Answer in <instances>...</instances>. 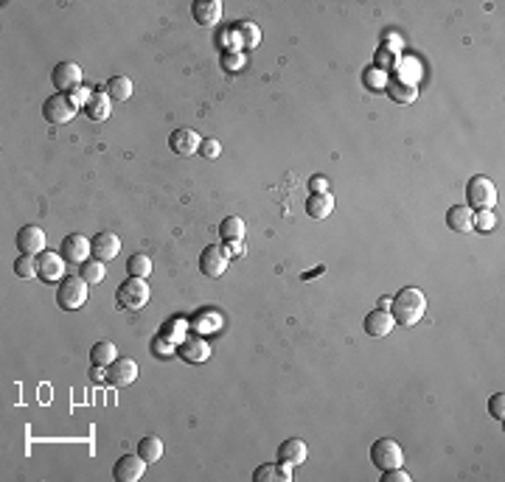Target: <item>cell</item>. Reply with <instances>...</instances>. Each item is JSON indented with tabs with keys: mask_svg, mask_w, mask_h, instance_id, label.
<instances>
[{
	"mask_svg": "<svg viewBox=\"0 0 505 482\" xmlns=\"http://www.w3.org/2000/svg\"><path fill=\"white\" fill-rule=\"evenodd\" d=\"M390 314L399 326L410 328V326L421 323V317L427 314V297L416 286H404L396 292V297H390Z\"/></svg>",
	"mask_w": 505,
	"mask_h": 482,
	"instance_id": "cell-1",
	"label": "cell"
},
{
	"mask_svg": "<svg viewBox=\"0 0 505 482\" xmlns=\"http://www.w3.org/2000/svg\"><path fill=\"white\" fill-rule=\"evenodd\" d=\"M149 297H152V292H149L146 278H126L124 283H118L116 303L118 308H124V311H141V308H146Z\"/></svg>",
	"mask_w": 505,
	"mask_h": 482,
	"instance_id": "cell-2",
	"label": "cell"
},
{
	"mask_svg": "<svg viewBox=\"0 0 505 482\" xmlns=\"http://www.w3.org/2000/svg\"><path fill=\"white\" fill-rule=\"evenodd\" d=\"M87 303V281L81 275H68L56 286V306L62 311H76Z\"/></svg>",
	"mask_w": 505,
	"mask_h": 482,
	"instance_id": "cell-3",
	"label": "cell"
},
{
	"mask_svg": "<svg viewBox=\"0 0 505 482\" xmlns=\"http://www.w3.org/2000/svg\"><path fill=\"white\" fill-rule=\"evenodd\" d=\"M466 202L471 211H491L497 202V186L483 174L471 177L466 186Z\"/></svg>",
	"mask_w": 505,
	"mask_h": 482,
	"instance_id": "cell-4",
	"label": "cell"
},
{
	"mask_svg": "<svg viewBox=\"0 0 505 482\" xmlns=\"http://www.w3.org/2000/svg\"><path fill=\"white\" fill-rule=\"evenodd\" d=\"M79 112V104L68 96V93H56V96H51L45 104H42V115H45V121L48 124H54V126H62V124H71L74 118H76Z\"/></svg>",
	"mask_w": 505,
	"mask_h": 482,
	"instance_id": "cell-5",
	"label": "cell"
},
{
	"mask_svg": "<svg viewBox=\"0 0 505 482\" xmlns=\"http://www.w3.org/2000/svg\"><path fill=\"white\" fill-rule=\"evenodd\" d=\"M371 463L379 471L399 468V466H404V451H401V446L396 443L393 438H379L376 443L371 446Z\"/></svg>",
	"mask_w": 505,
	"mask_h": 482,
	"instance_id": "cell-6",
	"label": "cell"
},
{
	"mask_svg": "<svg viewBox=\"0 0 505 482\" xmlns=\"http://www.w3.org/2000/svg\"><path fill=\"white\" fill-rule=\"evenodd\" d=\"M231 266V256L225 253V247H205L202 256H199V269L205 278H222Z\"/></svg>",
	"mask_w": 505,
	"mask_h": 482,
	"instance_id": "cell-7",
	"label": "cell"
},
{
	"mask_svg": "<svg viewBox=\"0 0 505 482\" xmlns=\"http://www.w3.org/2000/svg\"><path fill=\"white\" fill-rule=\"evenodd\" d=\"M146 471V460L141 454H124L118 457L116 468H113V477L116 482H138Z\"/></svg>",
	"mask_w": 505,
	"mask_h": 482,
	"instance_id": "cell-8",
	"label": "cell"
},
{
	"mask_svg": "<svg viewBox=\"0 0 505 482\" xmlns=\"http://www.w3.org/2000/svg\"><path fill=\"white\" fill-rule=\"evenodd\" d=\"M51 81L59 93H74L76 87H81V68L76 62H59L51 74Z\"/></svg>",
	"mask_w": 505,
	"mask_h": 482,
	"instance_id": "cell-9",
	"label": "cell"
},
{
	"mask_svg": "<svg viewBox=\"0 0 505 482\" xmlns=\"http://www.w3.org/2000/svg\"><path fill=\"white\" fill-rule=\"evenodd\" d=\"M45 241L48 239H45V230L39 224H26L17 233V247H20L23 256H39V253H45Z\"/></svg>",
	"mask_w": 505,
	"mask_h": 482,
	"instance_id": "cell-10",
	"label": "cell"
},
{
	"mask_svg": "<svg viewBox=\"0 0 505 482\" xmlns=\"http://www.w3.org/2000/svg\"><path fill=\"white\" fill-rule=\"evenodd\" d=\"M93 256V247H90V239H84L81 233H71V236H65V241H62V258L68 261V263H84V261H90Z\"/></svg>",
	"mask_w": 505,
	"mask_h": 482,
	"instance_id": "cell-11",
	"label": "cell"
},
{
	"mask_svg": "<svg viewBox=\"0 0 505 482\" xmlns=\"http://www.w3.org/2000/svg\"><path fill=\"white\" fill-rule=\"evenodd\" d=\"M65 263L68 261L62 258V253H39L37 256V275L45 281V283H54V281H62V272H65Z\"/></svg>",
	"mask_w": 505,
	"mask_h": 482,
	"instance_id": "cell-12",
	"label": "cell"
},
{
	"mask_svg": "<svg viewBox=\"0 0 505 482\" xmlns=\"http://www.w3.org/2000/svg\"><path fill=\"white\" fill-rule=\"evenodd\" d=\"M138 378V365L129 356H118L113 365H107V381L113 387H129Z\"/></svg>",
	"mask_w": 505,
	"mask_h": 482,
	"instance_id": "cell-13",
	"label": "cell"
},
{
	"mask_svg": "<svg viewBox=\"0 0 505 482\" xmlns=\"http://www.w3.org/2000/svg\"><path fill=\"white\" fill-rule=\"evenodd\" d=\"M306 443L301 441V438H289V441H284V443L278 446V463L284 466V468H295V466H304L306 463Z\"/></svg>",
	"mask_w": 505,
	"mask_h": 482,
	"instance_id": "cell-14",
	"label": "cell"
},
{
	"mask_svg": "<svg viewBox=\"0 0 505 482\" xmlns=\"http://www.w3.org/2000/svg\"><path fill=\"white\" fill-rule=\"evenodd\" d=\"M202 146V138L196 135L194 129H174L171 132V138H169V149L174 151V154H180V157H189V154H196Z\"/></svg>",
	"mask_w": 505,
	"mask_h": 482,
	"instance_id": "cell-15",
	"label": "cell"
},
{
	"mask_svg": "<svg viewBox=\"0 0 505 482\" xmlns=\"http://www.w3.org/2000/svg\"><path fill=\"white\" fill-rule=\"evenodd\" d=\"M90 247H93V258L107 263V261L118 258L121 239H118L116 233H96V239H90Z\"/></svg>",
	"mask_w": 505,
	"mask_h": 482,
	"instance_id": "cell-16",
	"label": "cell"
},
{
	"mask_svg": "<svg viewBox=\"0 0 505 482\" xmlns=\"http://www.w3.org/2000/svg\"><path fill=\"white\" fill-rule=\"evenodd\" d=\"M365 334L368 336H388L393 328H396V320H393V314L390 311H382V308H376V311H371L368 317H365Z\"/></svg>",
	"mask_w": 505,
	"mask_h": 482,
	"instance_id": "cell-17",
	"label": "cell"
},
{
	"mask_svg": "<svg viewBox=\"0 0 505 482\" xmlns=\"http://www.w3.org/2000/svg\"><path fill=\"white\" fill-rule=\"evenodd\" d=\"M446 224L455 233H471L474 230V211L469 205H452L446 211Z\"/></svg>",
	"mask_w": 505,
	"mask_h": 482,
	"instance_id": "cell-18",
	"label": "cell"
},
{
	"mask_svg": "<svg viewBox=\"0 0 505 482\" xmlns=\"http://www.w3.org/2000/svg\"><path fill=\"white\" fill-rule=\"evenodd\" d=\"M334 214V196L326 191V194H311L309 199H306V216L309 219H317V222H323V219H329Z\"/></svg>",
	"mask_w": 505,
	"mask_h": 482,
	"instance_id": "cell-19",
	"label": "cell"
},
{
	"mask_svg": "<svg viewBox=\"0 0 505 482\" xmlns=\"http://www.w3.org/2000/svg\"><path fill=\"white\" fill-rule=\"evenodd\" d=\"M191 17L199 26H214L222 17V3L219 0H196L191 6Z\"/></svg>",
	"mask_w": 505,
	"mask_h": 482,
	"instance_id": "cell-20",
	"label": "cell"
},
{
	"mask_svg": "<svg viewBox=\"0 0 505 482\" xmlns=\"http://www.w3.org/2000/svg\"><path fill=\"white\" fill-rule=\"evenodd\" d=\"M113 99L107 96V93H93L90 96V101L84 104V115L90 118V121H96V124H101V121H107L110 118V112H113Z\"/></svg>",
	"mask_w": 505,
	"mask_h": 482,
	"instance_id": "cell-21",
	"label": "cell"
},
{
	"mask_svg": "<svg viewBox=\"0 0 505 482\" xmlns=\"http://www.w3.org/2000/svg\"><path fill=\"white\" fill-rule=\"evenodd\" d=\"M388 96L393 104H413L416 96H419V87L413 81L396 79V81H388Z\"/></svg>",
	"mask_w": 505,
	"mask_h": 482,
	"instance_id": "cell-22",
	"label": "cell"
},
{
	"mask_svg": "<svg viewBox=\"0 0 505 482\" xmlns=\"http://www.w3.org/2000/svg\"><path fill=\"white\" fill-rule=\"evenodd\" d=\"M180 356L186 362H205L211 356V345L205 339H199V336H191V339H186L180 345Z\"/></svg>",
	"mask_w": 505,
	"mask_h": 482,
	"instance_id": "cell-23",
	"label": "cell"
},
{
	"mask_svg": "<svg viewBox=\"0 0 505 482\" xmlns=\"http://www.w3.org/2000/svg\"><path fill=\"white\" fill-rule=\"evenodd\" d=\"M104 93H107L113 101H129V99H132V79H129V76H113V79L104 84Z\"/></svg>",
	"mask_w": 505,
	"mask_h": 482,
	"instance_id": "cell-24",
	"label": "cell"
},
{
	"mask_svg": "<svg viewBox=\"0 0 505 482\" xmlns=\"http://www.w3.org/2000/svg\"><path fill=\"white\" fill-rule=\"evenodd\" d=\"M253 480L256 482H289L292 480V474H289V468H284L281 463L275 466V463H267V466H259L256 471H253Z\"/></svg>",
	"mask_w": 505,
	"mask_h": 482,
	"instance_id": "cell-25",
	"label": "cell"
},
{
	"mask_svg": "<svg viewBox=\"0 0 505 482\" xmlns=\"http://www.w3.org/2000/svg\"><path fill=\"white\" fill-rule=\"evenodd\" d=\"M244 233H247V227H244V219H239V216H228V219H222V224H219V236H222L225 244L241 241Z\"/></svg>",
	"mask_w": 505,
	"mask_h": 482,
	"instance_id": "cell-26",
	"label": "cell"
},
{
	"mask_svg": "<svg viewBox=\"0 0 505 482\" xmlns=\"http://www.w3.org/2000/svg\"><path fill=\"white\" fill-rule=\"evenodd\" d=\"M138 454L146 460V466H152V463H157V460H163V441L155 438V435L141 438V443H138Z\"/></svg>",
	"mask_w": 505,
	"mask_h": 482,
	"instance_id": "cell-27",
	"label": "cell"
},
{
	"mask_svg": "<svg viewBox=\"0 0 505 482\" xmlns=\"http://www.w3.org/2000/svg\"><path fill=\"white\" fill-rule=\"evenodd\" d=\"M90 359H93V365H113L118 359V348L113 342H107V339H101V342H96L93 345V351H90Z\"/></svg>",
	"mask_w": 505,
	"mask_h": 482,
	"instance_id": "cell-28",
	"label": "cell"
},
{
	"mask_svg": "<svg viewBox=\"0 0 505 482\" xmlns=\"http://www.w3.org/2000/svg\"><path fill=\"white\" fill-rule=\"evenodd\" d=\"M79 275L87 281V286H96V283H101V281H104V275H107V266H104V261H96V258L84 261Z\"/></svg>",
	"mask_w": 505,
	"mask_h": 482,
	"instance_id": "cell-29",
	"label": "cell"
},
{
	"mask_svg": "<svg viewBox=\"0 0 505 482\" xmlns=\"http://www.w3.org/2000/svg\"><path fill=\"white\" fill-rule=\"evenodd\" d=\"M126 272H129V278H146L152 272V258L144 256V253H135L126 261Z\"/></svg>",
	"mask_w": 505,
	"mask_h": 482,
	"instance_id": "cell-30",
	"label": "cell"
},
{
	"mask_svg": "<svg viewBox=\"0 0 505 482\" xmlns=\"http://www.w3.org/2000/svg\"><path fill=\"white\" fill-rule=\"evenodd\" d=\"M14 275L23 278V281L34 278L37 275V256H20V258L14 261Z\"/></svg>",
	"mask_w": 505,
	"mask_h": 482,
	"instance_id": "cell-31",
	"label": "cell"
},
{
	"mask_svg": "<svg viewBox=\"0 0 505 482\" xmlns=\"http://www.w3.org/2000/svg\"><path fill=\"white\" fill-rule=\"evenodd\" d=\"M236 34H241V42H244L247 48H256V45L261 42V31H259V26H253V23H239V26H236Z\"/></svg>",
	"mask_w": 505,
	"mask_h": 482,
	"instance_id": "cell-32",
	"label": "cell"
},
{
	"mask_svg": "<svg viewBox=\"0 0 505 482\" xmlns=\"http://www.w3.org/2000/svg\"><path fill=\"white\" fill-rule=\"evenodd\" d=\"M362 81L368 84V90H388V74H382L376 68H368L365 76H362Z\"/></svg>",
	"mask_w": 505,
	"mask_h": 482,
	"instance_id": "cell-33",
	"label": "cell"
},
{
	"mask_svg": "<svg viewBox=\"0 0 505 482\" xmlns=\"http://www.w3.org/2000/svg\"><path fill=\"white\" fill-rule=\"evenodd\" d=\"M494 227H497L494 211H477V214H474V230H480V233H491Z\"/></svg>",
	"mask_w": 505,
	"mask_h": 482,
	"instance_id": "cell-34",
	"label": "cell"
},
{
	"mask_svg": "<svg viewBox=\"0 0 505 482\" xmlns=\"http://www.w3.org/2000/svg\"><path fill=\"white\" fill-rule=\"evenodd\" d=\"M393 59H396V56H393V51H388V45H382V48L376 51V56H374V62H376L374 68H376V71H382V74H388L390 68H393Z\"/></svg>",
	"mask_w": 505,
	"mask_h": 482,
	"instance_id": "cell-35",
	"label": "cell"
},
{
	"mask_svg": "<svg viewBox=\"0 0 505 482\" xmlns=\"http://www.w3.org/2000/svg\"><path fill=\"white\" fill-rule=\"evenodd\" d=\"M199 154H202L205 160H216V157L222 154V144H219V141H214V138H208V141H202Z\"/></svg>",
	"mask_w": 505,
	"mask_h": 482,
	"instance_id": "cell-36",
	"label": "cell"
},
{
	"mask_svg": "<svg viewBox=\"0 0 505 482\" xmlns=\"http://www.w3.org/2000/svg\"><path fill=\"white\" fill-rule=\"evenodd\" d=\"M489 412H491L494 421H503L505 418V396L503 393H497V396L489 398Z\"/></svg>",
	"mask_w": 505,
	"mask_h": 482,
	"instance_id": "cell-37",
	"label": "cell"
},
{
	"mask_svg": "<svg viewBox=\"0 0 505 482\" xmlns=\"http://www.w3.org/2000/svg\"><path fill=\"white\" fill-rule=\"evenodd\" d=\"M382 482H410V474L399 466V468H390V471H382Z\"/></svg>",
	"mask_w": 505,
	"mask_h": 482,
	"instance_id": "cell-38",
	"label": "cell"
},
{
	"mask_svg": "<svg viewBox=\"0 0 505 482\" xmlns=\"http://www.w3.org/2000/svg\"><path fill=\"white\" fill-rule=\"evenodd\" d=\"M309 188H311V194H326V191H329V180H326V177H311Z\"/></svg>",
	"mask_w": 505,
	"mask_h": 482,
	"instance_id": "cell-39",
	"label": "cell"
},
{
	"mask_svg": "<svg viewBox=\"0 0 505 482\" xmlns=\"http://www.w3.org/2000/svg\"><path fill=\"white\" fill-rule=\"evenodd\" d=\"M241 65H244V56H241V54H228V56H225V68H228V71H239Z\"/></svg>",
	"mask_w": 505,
	"mask_h": 482,
	"instance_id": "cell-40",
	"label": "cell"
},
{
	"mask_svg": "<svg viewBox=\"0 0 505 482\" xmlns=\"http://www.w3.org/2000/svg\"><path fill=\"white\" fill-rule=\"evenodd\" d=\"M90 378H93V381H101V378H107V371H104V365H93V371H90Z\"/></svg>",
	"mask_w": 505,
	"mask_h": 482,
	"instance_id": "cell-41",
	"label": "cell"
},
{
	"mask_svg": "<svg viewBox=\"0 0 505 482\" xmlns=\"http://www.w3.org/2000/svg\"><path fill=\"white\" fill-rule=\"evenodd\" d=\"M379 308H382V311L390 308V297H379Z\"/></svg>",
	"mask_w": 505,
	"mask_h": 482,
	"instance_id": "cell-42",
	"label": "cell"
}]
</instances>
